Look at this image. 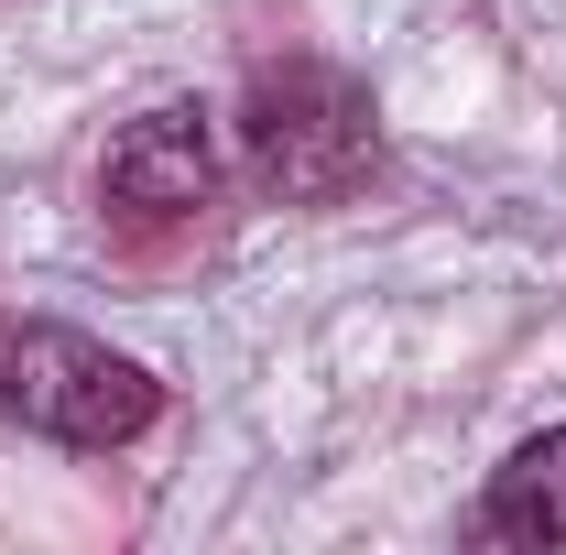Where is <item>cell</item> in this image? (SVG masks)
Here are the masks:
<instances>
[{"mask_svg": "<svg viewBox=\"0 0 566 555\" xmlns=\"http://www.w3.org/2000/svg\"><path fill=\"white\" fill-rule=\"evenodd\" d=\"M240 142H251V175L273 186L283 208H338L359 175L381 164V121H370V87L316 55L262 66L240 98Z\"/></svg>", "mask_w": 566, "mask_h": 555, "instance_id": "obj_1", "label": "cell"}, {"mask_svg": "<svg viewBox=\"0 0 566 555\" xmlns=\"http://www.w3.org/2000/svg\"><path fill=\"white\" fill-rule=\"evenodd\" d=\"M0 415L55 436V447H132L164 415V381L120 348L44 327V316H0Z\"/></svg>", "mask_w": 566, "mask_h": 555, "instance_id": "obj_2", "label": "cell"}, {"mask_svg": "<svg viewBox=\"0 0 566 555\" xmlns=\"http://www.w3.org/2000/svg\"><path fill=\"white\" fill-rule=\"evenodd\" d=\"M98 197L120 218H197L218 197V142L197 109H142L132 132L109 142V164H98Z\"/></svg>", "mask_w": 566, "mask_h": 555, "instance_id": "obj_3", "label": "cell"}, {"mask_svg": "<svg viewBox=\"0 0 566 555\" xmlns=\"http://www.w3.org/2000/svg\"><path fill=\"white\" fill-rule=\"evenodd\" d=\"M480 534H491V545H566V425L523 436V447L491 469Z\"/></svg>", "mask_w": 566, "mask_h": 555, "instance_id": "obj_4", "label": "cell"}]
</instances>
